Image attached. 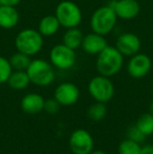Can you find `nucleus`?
Listing matches in <instances>:
<instances>
[{"instance_id":"1","label":"nucleus","mask_w":153,"mask_h":154,"mask_svg":"<svg viewBox=\"0 0 153 154\" xmlns=\"http://www.w3.org/2000/svg\"><path fill=\"white\" fill-rule=\"evenodd\" d=\"M124 66V56L115 46L107 45L98 56L96 67L99 75L111 78L122 70Z\"/></svg>"},{"instance_id":"2","label":"nucleus","mask_w":153,"mask_h":154,"mask_svg":"<svg viewBox=\"0 0 153 154\" xmlns=\"http://www.w3.org/2000/svg\"><path fill=\"white\" fill-rule=\"evenodd\" d=\"M118 18L110 4L102 5L94 10L89 20V25L92 32L107 36L115 29Z\"/></svg>"},{"instance_id":"3","label":"nucleus","mask_w":153,"mask_h":154,"mask_svg":"<svg viewBox=\"0 0 153 154\" xmlns=\"http://www.w3.org/2000/svg\"><path fill=\"white\" fill-rule=\"evenodd\" d=\"M17 51L33 57L42 51L44 45V37L35 29H24L15 37L14 41Z\"/></svg>"},{"instance_id":"4","label":"nucleus","mask_w":153,"mask_h":154,"mask_svg":"<svg viewBox=\"0 0 153 154\" xmlns=\"http://www.w3.org/2000/svg\"><path fill=\"white\" fill-rule=\"evenodd\" d=\"M26 72L31 83L39 87H46L54 83L56 79L55 67L49 61L43 59L32 60Z\"/></svg>"},{"instance_id":"5","label":"nucleus","mask_w":153,"mask_h":154,"mask_svg":"<svg viewBox=\"0 0 153 154\" xmlns=\"http://www.w3.org/2000/svg\"><path fill=\"white\" fill-rule=\"evenodd\" d=\"M55 16L59 20L61 27L65 29L78 27L82 22L83 14L76 2L72 0H62L56 6Z\"/></svg>"},{"instance_id":"6","label":"nucleus","mask_w":153,"mask_h":154,"mask_svg":"<svg viewBox=\"0 0 153 154\" xmlns=\"http://www.w3.org/2000/svg\"><path fill=\"white\" fill-rule=\"evenodd\" d=\"M88 92L96 102L106 104L115 95V85L110 78L99 75L89 81Z\"/></svg>"},{"instance_id":"7","label":"nucleus","mask_w":153,"mask_h":154,"mask_svg":"<svg viewBox=\"0 0 153 154\" xmlns=\"http://www.w3.org/2000/svg\"><path fill=\"white\" fill-rule=\"evenodd\" d=\"M49 62L55 68L60 70H68L77 63V53L75 49L59 43L53 46L49 51Z\"/></svg>"},{"instance_id":"8","label":"nucleus","mask_w":153,"mask_h":154,"mask_svg":"<svg viewBox=\"0 0 153 154\" xmlns=\"http://www.w3.org/2000/svg\"><path fill=\"white\" fill-rule=\"evenodd\" d=\"M69 148L74 154H90L93 150V138L85 129H77L70 134Z\"/></svg>"},{"instance_id":"9","label":"nucleus","mask_w":153,"mask_h":154,"mask_svg":"<svg viewBox=\"0 0 153 154\" xmlns=\"http://www.w3.org/2000/svg\"><path fill=\"white\" fill-rule=\"evenodd\" d=\"M152 68V60L148 55L137 53L130 57L127 64L128 75L133 79H143L150 72Z\"/></svg>"},{"instance_id":"10","label":"nucleus","mask_w":153,"mask_h":154,"mask_svg":"<svg viewBox=\"0 0 153 154\" xmlns=\"http://www.w3.org/2000/svg\"><path fill=\"white\" fill-rule=\"evenodd\" d=\"M115 46L124 57H132L139 53L142 47L141 39L134 32H126L121 34L116 38Z\"/></svg>"},{"instance_id":"11","label":"nucleus","mask_w":153,"mask_h":154,"mask_svg":"<svg viewBox=\"0 0 153 154\" xmlns=\"http://www.w3.org/2000/svg\"><path fill=\"white\" fill-rule=\"evenodd\" d=\"M54 97L61 106H72L76 104L80 97V89L75 83L63 82L56 87Z\"/></svg>"},{"instance_id":"12","label":"nucleus","mask_w":153,"mask_h":154,"mask_svg":"<svg viewBox=\"0 0 153 154\" xmlns=\"http://www.w3.org/2000/svg\"><path fill=\"white\" fill-rule=\"evenodd\" d=\"M109 4L121 20H133L141 12V5L137 0H112Z\"/></svg>"},{"instance_id":"13","label":"nucleus","mask_w":153,"mask_h":154,"mask_svg":"<svg viewBox=\"0 0 153 154\" xmlns=\"http://www.w3.org/2000/svg\"><path fill=\"white\" fill-rule=\"evenodd\" d=\"M107 45L108 44H107V40L105 38V36L91 32L84 35L81 48L87 55L98 56Z\"/></svg>"},{"instance_id":"14","label":"nucleus","mask_w":153,"mask_h":154,"mask_svg":"<svg viewBox=\"0 0 153 154\" xmlns=\"http://www.w3.org/2000/svg\"><path fill=\"white\" fill-rule=\"evenodd\" d=\"M45 100L41 94L31 92L25 94L21 100V109L26 114H38L44 110Z\"/></svg>"},{"instance_id":"15","label":"nucleus","mask_w":153,"mask_h":154,"mask_svg":"<svg viewBox=\"0 0 153 154\" xmlns=\"http://www.w3.org/2000/svg\"><path fill=\"white\" fill-rule=\"evenodd\" d=\"M20 15L16 6L0 5V29H13L18 25Z\"/></svg>"},{"instance_id":"16","label":"nucleus","mask_w":153,"mask_h":154,"mask_svg":"<svg viewBox=\"0 0 153 154\" xmlns=\"http://www.w3.org/2000/svg\"><path fill=\"white\" fill-rule=\"evenodd\" d=\"M60 27H61V24L55 14L42 17L38 23V31L44 38L55 36L60 31Z\"/></svg>"},{"instance_id":"17","label":"nucleus","mask_w":153,"mask_h":154,"mask_svg":"<svg viewBox=\"0 0 153 154\" xmlns=\"http://www.w3.org/2000/svg\"><path fill=\"white\" fill-rule=\"evenodd\" d=\"M6 84L14 90H23L29 87L31 80L26 70H13Z\"/></svg>"},{"instance_id":"18","label":"nucleus","mask_w":153,"mask_h":154,"mask_svg":"<svg viewBox=\"0 0 153 154\" xmlns=\"http://www.w3.org/2000/svg\"><path fill=\"white\" fill-rule=\"evenodd\" d=\"M84 38V34L79 27H72L67 29L62 37V43L66 46L77 51L82 45V41Z\"/></svg>"},{"instance_id":"19","label":"nucleus","mask_w":153,"mask_h":154,"mask_svg":"<svg viewBox=\"0 0 153 154\" xmlns=\"http://www.w3.org/2000/svg\"><path fill=\"white\" fill-rule=\"evenodd\" d=\"M8 60L12 65L13 70H26L32 62V57L20 51H17L13 54Z\"/></svg>"},{"instance_id":"20","label":"nucleus","mask_w":153,"mask_h":154,"mask_svg":"<svg viewBox=\"0 0 153 154\" xmlns=\"http://www.w3.org/2000/svg\"><path fill=\"white\" fill-rule=\"evenodd\" d=\"M107 108L105 103L96 102L94 104H91L87 110V116L93 122H100L106 116Z\"/></svg>"},{"instance_id":"21","label":"nucleus","mask_w":153,"mask_h":154,"mask_svg":"<svg viewBox=\"0 0 153 154\" xmlns=\"http://www.w3.org/2000/svg\"><path fill=\"white\" fill-rule=\"evenodd\" d=\"M135 125L146 136L151 135L153 134V113L148 112V113L142 114L136 121Z\"/></svg>"},{"instance_id":"22","label":"nucleus","mask_w":153,"mask_h":154,"mask_svg":"<svg viewBox=\"0 0 153 154\" xmlns=\"http://www.w3.org/2000/svg\"><path fill=\"white\" fill-rule=\"evenodd\" d=\"M142 151V146L139 143L127 138L120 143L118 148V154H139Z\"/></svg>"},{"instance_id":"23","label":"nucleus","mask_w":153,"mask_h":154,"mask_svg":"<svg viewBox=\"0 0 153 154\" xmlns=\"http://www.w3.org/2000/svg\"><path fill=\"white\" fill-rule=\"evenodd\" d=\"M12 72L13 68L10 60L3 56H0V84L6 83Z\"/></svg>"},{"instance_id":"24","label":"nucleus","mask_w":153,"mask_h":154,"mask_svg":"<svg viewBox=\"0 0 153 154\" xmlns=\"http://www.w3.org/2000/svg\"><path fill=\"white\" fill-rule=\"evenodd\" d=\"M145 137H146V135L137 128L136 125L131 126V127H129L128 130H127V138H130V140H134V142H137L141 144L142 142H144Z\"/></svg>"},{"instance_id":"25","label":"nucleus","mask_w":153,"mask_h":154,"mask_svg":"<svg viewBox=\"0 0 153 154\" xmlns=\"http://www.w3.org/2000/svg\"><path fill=\"white\" fill-rule=\"evenodd\" d=\"M60 108H61V105H60V103L55 99V97H53V99L45 100L44 111L47 112L48 114H50V116L57 114L58 112L60 111Z\"/></svg>"},{"instance_id":"26","label":"nucleus","mask_w":153,"mask_h":154,"mask_svg":"<svg viewBox=\"0 0 153 154\" xmlns=\"http://www.w3.org/2000/svg\"><path fill=\"white\" fill-rule=\"evenodd\" d=\"M22 0H0V5H10V6H17L20 4Z\"/></svg>"},{"instance_id":"27","label":"nucleus","mask_w":153,"mask_h":154,"mask_svg":"<svg viewBox=\"0 0 153 154\" xmlns=\"http://www.w3.org/2000/svg\"><path fill=\"white\" fill-rule=\"evenodd\" d=\"M139 154H153V145H146L142 147V151Z\"/></svg>"},{"instance_id":"28","label":"nucleus","mask_w":153,"mask_h":154,"mask_svg":"<svg viewBox=\"0 0 153 154\" xmlns=\"http://www.w3.org/2000/svg\"><path fill=\"white\" fill-rule=\"evenodd\" d=\"M90 154H107V153L102 150H92L91 152H90Z\"/></svg>"},{"instance_id":"29","label":"nucleus","mask_w":153,"mask_h":154,"mask_svg":"<svg viewBox=\"0 0 153 154\" xmlns=\"http://www.w3.org/2000/svg\"><path fill=\"white\" fill-rule=\"evenodd\" d=\"M149 109H150V112H151V113H153V101L151 102V104H150Z\"/></svg>"}]
</instances>
